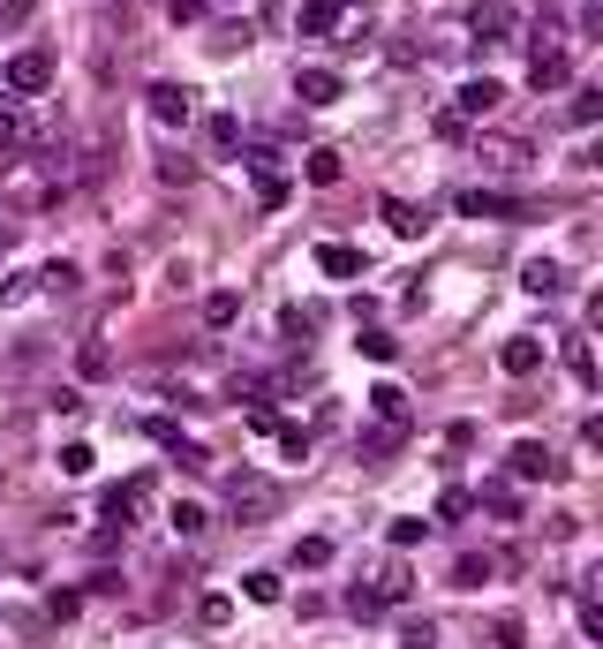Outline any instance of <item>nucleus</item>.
<instances>
[{
    "instance_id": "12",
    "label": "nucleus",
    "mask_w": 603,
    "mask_h": 649,
    "mask_svg": "<svg viewBox=\"0 0 603 649\" xmlns=\"http://www.w3.org/2000/svg\"><path fill=\"white\" fill-rule=\"evenodd\" d=\"M461 212L468 219H528L520 197H498V189H461Z\"/></svg>"
},
{
    "instance_id": "32",
    "label": "nucleus",
    "mask_w": 603,
    "mask_h": 649,
    "mask_svg": "<svg viewBox=\"0 0 603 649\" xmlns=\"http://www.w3.org/2000/svg\"><path fill=\"white\" fill-rule=\"evenodd\" d=\"M400 649H437V627L431 619H408V627H400Z\"/></svg>"
},
{
    "instance_id": "19",
    "label": "nucleus",
    "mask_w": 603,
    "mask_h": 649,
    "mask_svg": "<svg viewBox=\"0 0 603 649\" xmlns=\"http://www.w3.org/2000/svg\"><path fill=\"white\" fill-rule=\"evenodd\" d=\"M302 181H317V189H332V181H340V151H332V144H317V151H302Z\"/></svg>"
},
{
    "instance_id": "29",
    "label": "nucleus",
    "mask_w": 603,
    "mask_h": 649,
    "mask_svg": "<svg viewBox=\"0 0 603 649\" xmlns=\"http://www.w3.org/2000/svg\"><path fill=\"white\" fill-rule=\"evenodd\" d=\"M295 566H309V574H317V566H332V536H302V544H295Z\"/></svg>"
},
{
    "instance_id": "39",
    "label": "nucleus",
    "mask_w": 603,
    "mask_h": 649,
    "mask_svg": "<svg viewBox=\"0 0 603 649\" xmlns=\"http://www.w3.org/2000/svg\"><path fill=\"white\" fill-rule=\"evenodd\" d=\"M431 129H437V136H445V144H461V136H468V122H461V114H453V106H445V114H437Z\"/></svg>"
},
{
    "instance_id": "14",
    "label": "nucleus",
    "mask_w": 603,
    "mask_h": 649,
    "mask_svg": "<svg viewBox=\"0 0 603 649\" xmlns=\"http://www.w3.org/2000/svg\"><path fill=\"white\" fill-rule=\"evenodd\" d=\"M565 76H573L565 45H536V53H528V84H536V91H559Z\"/></svg>"
},
{
    "instance_id": "10",
    "label": "nucleus",
    "mask_w": 603,
    "mask_h": 649,
    "mask_svg": "<svg viewBox=\"0 0 603 649\" xmlns=\"http://www.w3.org/2000/svg\"><path fill=\"white\" fill-rule=\"evenodd\" d=\"M498 370H506V378H536V370H543V341H536V333H514V341L498 347Z\"/></svg>"
},
{
    "instance_id": "26",
    "label": "nucleus",
    "mask_w": 603,
    "mask_h": 649,
    "mask_svg": "<svg viewBox=\"0 0 603 649\" xmlns=\"http://www.w3.org/2000/svg\"><path fill=\"white\" fill-rule=\"evenodd\" d=\"M573 122H581V129H596V122H603V84H581V91H573Z\"/></svg>"
},
{
    "instance_id": "16",
    "label": "nucleus",
    "mask_w": 603,
    "mask_h": 649,
    "mask_svg": "<svg viewBox=\"0 0 603 649\" xmlns=\"http://www.w3.org/2000/svg\"><path fill=\"white\" fill-rule=\"evenodd\" d=\"M408 589H415V574H408V566H400V559H385V566H378V574H370V597H378V611H385V605H400Z\"/></svg>"
},
{
    "instance_id": "3",
    "label": "nucleus",
    "mask_w": 603,
    "mask_h": 649,
    "mask_svg": "<svg viewBox=\"0 0 603 649\" xmlns=\"http://www.w3.org/2000/svg\"><path fill=\"white\" fill-rule=\"evenodd\" d=\"M144 98H151V122H159V129H189V122H197V91L189 84H151Z\"/></svg>"
},
{
    "instance_id": "27",
    "label": "nucleus",
    "mask_w": 603,
    "mask_h": 649,
    "mask_svg": "<svg viewBox=\"0 0 603 649\" xmlns=\"http://www.w3.org/2000/svg\"><path fill=\"white\" fill-rule=\"evenodd\" d=\"M39 287H45V295H76V287H84V272H76V264H45Z\"/></svg>"
},
{
    "instance_id": "6",
    "label": "nucleus",
    "mask_w": 603,
    "mask_h": 649,
    "mask_svg": "<svg viewBox=\"0 0 603 649\" xmlns=\"http://www.w3.org/2000/svg\"><path fill=\"white\" fill-rule=\"evenodd\" d=\"M347 23V0H302L295 8V39H332Z\"/></svg>"
},
{
    "instance_id": "5",
    "label": "nucleus",
    "mask_w": 603,
    "mask_h": 649,
    "mask_svg": "<svg viewBox=\"0 0 603 649\" xmlns=\"http://www.w3.org/2000/svg\"><path fill=\"white\" fill-rule=\"evenodd\" d=\"M498 106H506V84H498V76H468V84L453 91V114H461V122H483V114H498Z\"/></svg>"
},
{
    "instance_id": "25",
    "label": "nucleus",
    "mask_w": 603,
    "mask_h": 649,
    "mask_svg": "<svg viewBox=\"0 0 603 649\" xmlns=\"http://www.w3.org/2000/svg\"><path fill=\"white\" fill-rule=\"evenodd\" d=\"M475 506H490L498 521H520V491H514V483H483V499H475Z\"/></svg>"
},
{
    "instance_id": "2",
    "label": "nucleus",
    "mask_w": 603,
    "mask_h": 649,
    "mask_svg": "<svg viewBox=\"0 0 603 649\" xmlns=\"http://www.w3.org/2000/svg\"><path fill=\"white\" fill-rule=\"evenodd\" d=\"M0 84L15 91V98H39V91H53V61H45L39 45H23V53H8V69H0Z\"/></svg>"
},
{
    "instance_id": "9",
    "label": "nucleus",
    "mask_w": 603,
    "mask_h": 649,
    "mask_svg": "<svg viewBox=\"0 0 603 649\" xmlns=\"http://www.w3.org/2000/svg\"><path fill=\"white\" fill-rule=\"evenodd\" d=\"M144 506H151V477H129V483H114V491H106V521H114V528H129Z\"/></svg>"
},
{
    "instance_id": "8",
    "label": "nucleus",
    "mask_w": 603,
    "mask_h": 649,
    "mask_svg": "<svg viewBox=\"0 0 603 649\" xmlns=\"http://www.w3.org/2000/svg\"><path fill=\"white\" fill-rule=\"evenodd\" d=\"M340 69H325V61H309V69H295V98L302 106H332V98H340Z\"/></svg>"
},
{
    "instance_id": "22",
    "label": "nucleus",
    "mask_w": 603,
    "mask_h": 649,
    "mask_svg": "<svg viewBox=\"0 0 603 649\" xmlns=\"http://www.w3.org/2000/svg\"><path fill=\"white\" fill-rule=\"evenodd\" d=\"M167 528H173V536H181V544H197V536H204V528H212V514H204V506H189V499H181V506H173V514H167Z\"/></svg>"
},
{
    "instance_id": "7",
    "label": "nucleus",
    "mask_w": 603,
    "mask_h": 649,
    "mask_svg": "<svg viewBox=\"0 0 603 649\" xmlns=\"http://www.w3.org/2000/svg\"><path fill=\"white\" fill-rule=\"evenodd\" d=\"M250 159V174H257V205L264 212H279L287 205V174H279V151H242Z\"/></svg>"
},
{
    "instance_id": "33",
    "label": "nucleus",
    "mask_w": 603,
    "mask_h": 649,
    "mask_svg": "<svg viewBox=\"0 0 603 649\" xmlns=\"http://www.w3.org/2000/svg\"><path fill=\"white\" fill-rule=\"evenodd\" d=\"M423 536H431V521H415V514L392 521V552H408V544H423Z\"/></svg>"
},
{
    "instance_id": "1",
    "label": "nucleus",
    "mask_w": 603,
    "mask_h": 649,
    "mask_svg": "<svg viewBox=\"0 0 603 649\" xmlns=\"http://www.w3.org/2000/svg\"><path fill=\"white\" fill-rule=\"evenodd\" d=\"M226 514L234 521H264V514H279V483L272 477H226Z\"/></svg>"
},
{
    "instance_id": "21",
    "label": "nucleus",
    "mask_w": 603,
    "mask_h": 649,
    "mask_svg": "<svg viewBox=\"0 0 603 649\" xmlns=\"http://www.w3.org/2000/svg\"><path fill=\"white\" fill-rule=\"evenodd\" d=\"M520 287H528V295H559L565 287V272L551 258H536V264H520Z\"/></svg>"
},
{
    "instance_id": "38",
    "label": "nucleus",
    "mask_w": 603,
    "mask_h": 649,
    "mask_svg": "<svg viewBox=\"0 0 603 649\" xmlns=\"http://www.w3.org/2000/svg\"><path fill=\"white\" fill-rule=\"evenodd\" d=\"M581 635H603V605H596V589H581Z\"/></svg>"
},
{
    "instance_id": "36",
    "label": "nucleus",
    "mask_w": 603,
    "mask_h": 649,
    "mask_svg": "<svg viewBox=\"0 0 603 649\" xmlns=\"http://www.w3.org/2000/svg\"><path fill=\"white\" fill-rule=\"evenodd\" d=\"M91 461H98L91 446H61V477H91Z\"/></svg>"
},
{
    "instance_id": "30",
    "label": "nucleus",
    "mask_w": 603,
    "mask_h": 649,
    "mask_svg": "<svg viewBox=\"0 0 603 649\" xmlns=\"http://www.w3.org/2000/svg\"><path fill=\"white\" fill-rule=\"evenodd\" d=\"M272 438H279L287 461H309V431H302V423H272Z\"/></svg>"
},
{
    "instance_id": "34",
    "label": "nucleus",
    "mask_w": 603,
    "mask_h": 649,
    "mask_svg": "<svg viewBox=\"0 0 603 649\" xmlns=\"http://www.w3.org/2000/svg\"><path fill=\"white\" fill-rule=\"evenodd\" d=\"M15 303H31V272H8L0 280V310H15Z\"/></svg>"
},
{
    "instance_id": "13",
    "label": "nucleus",
    "mask_w": 603,
    "mask_h": 649,
    "mask_svg": "<svg viewBox=\"0 0 603 649\" xmlns=\"http://www.w3.org/2000/svg\"><path fill=\"white\" fill-rule=\"evenodd\" d=\"M144 431L159 438V446H167V453H173V461H181V469H212V453H204L197 438H181V431H173V423H167V416H151Z\"/></svg>"
},
{
    "instance_id": "18",
    "label": "nucleus",
    "mask_w": 603,
    "mask_h": 649,
    "mask_svg": "<svg viewBox=\"0 0 603 649\" xmlns=\"http://www.w3.org/2000/svg\"><path fill=\"white\" fill-rule=\"evenodd\" d=\"M317 272H325V280H355V272H362V250H347V242H317Z\"/></svg>"
},
{
    "instance_id": "11",
    "label": "nucleus",
    "mask_w": 603,
    "mask_h": 649,
    "mask_svg": "<svg viewBox=\"0 0 603 649\" xmlns=\"http://www.w3.org/2000/svg\"><path fill=\"white\" fill-rule=\"evenodd\" d=\"M506 574V552H461L453 559V589H483V582H498Z\"/></svg>"
},
{
    "instance_id": "4",
    "label": "nucleus",
    "mask_w": 603,
    "mask_h": 649,
    "mask_svg": "<svg viewBox=\"0 0 603 649\" xmlns=\"http://www.w3.org/2000/svg\"><path fill=\"white\" fill-rule=\"evenodd\" d=\"M506 469H514L520 483H559L565 477V461L551 453V446H536V438H520L514 453H506Z\"/></svg>"
},
{
    "instance_id": "35",
    "label": "nucleus",
    "mask_w": 603,
    "mask_h": 649,
    "mask_svg": "<svg viewBox=\"0 0 603 649\" xmlns=\"http://www.w3.org/2000/svg\"><path fill=\"white\" fill-rule=\"evenodd\" d=\"M355 347H362L370 363H392V355H400V341H392V333H362V341H355Z\"/></svg>"
},
{
    "instance_id": "31",
    "label": "nucleus",
    "mask_w": 603,
    "mask_h": 649,
    "mask_svg": "<svg viewBox=\"0 0 603 649\" xmlns=\"http://www.w3.org/2000/svg\"><path fill=\"white\" fill-rule=\"evenodd\" d=\"M565 370H573L581 386H596V355H589V341H565Z\"/></svg>"
},
{
    "instance_id": "24",
    "label": "nucleus",
    "mask_w": 603,
    "mask_h": 649,
    "mask_svg": "<svg viewBox=\"0 0 603 649\" xmlns=\"http://www.w3.org/2000/svg\"><path fill=\"white\" fill-rule=\"evenodd\" d=\"M234 317H242V295H234V287H219V295H204V325H212V333H226Z\"/></svg>"
},
{
    "instance_id": "17",
    "label": "nucleus",
    "mask_w": 603,
    "mask_h": 649,
    "mask_svg": "<svg viewBox=\"0 0 603 649\" xmlns=\"http://www.w3.org/2000/svg\"><path fill=\"white\" fill-rule=\"evenodd\" d=\"M506 31H514V8H506V0H475V39L506 45Z\"/></svg>"
},
{
    "instance_id": "37",
    "label": "nucleus",
    "mask_w": 603,
    "mask_h": 649,
    "mask_svg": "<svg viewBox=\"0 0 603 649\" xmlns=\"http://www.w3.org/2000/svg\"><path fill=\"white\" fill-rule=\"evenodd\" d=\"M475 506V491H461V483H453V491H445V499H437V521H461Z\"/></svg>"
},
{
    "instance_id": "23",
    "label": "nucleus",
    "mask_w": 603,
    "mask_h": 649,
    "mask_svg": "<svg viewBox=\"0 0 603 649\" xmlns=\"http://www.w3.org/2000/svg\"><path fill=\"white\" fill-rule=\"evenodd\" d=\"M385 227H392V234H400V242H415V234H423L431 219L415 212V205H400V197H385Z\"/></svg>"
},
{
    "instance_id": "15",
    "label": "nucleus",
    "mask_w": 603,
    "mask_h": 649,
    "mask_svg": "<svg viewBox=\"0 0 603 649\" xmlns=\"http://www.w3.org/2000/svg\"><path fill=\"white\" fill-rule=\"evenodd\" d=\"M370 416H378V431H408L415 423V408H408L400 386H370Z\"/></svg>"
},
{
    "instance_id": "20",
    "label": "nucleus",
    "mask_w": 603,
    "mask_h": 649,
    "mask_svg": "<svg viewBox=\"0 0 603 649\" xmlns=\"http://www.w3.org/2000/svg\"><path fill=\"white\" fill-rule=\"evenodd\" d=\"M204 144H212L219 159H234V151H242V122H234V114H212V122H204Z\"/></svg>"
},
{
    "instance_id": "28",
    "label": "nucleus",
    "mask_w": 603,
    "mask_h": 649,
    "mask_svg": "<svg viewBox=\"0 0 603 649\" xmlns=\"http://www.w3.org/2000/svg\"><path fill=\"white\" fill-rule=\"evenodd\" d=\"M242 589H250V605H279V574H272V566L242 574Z\"/></svg>"
}]
</instances>
